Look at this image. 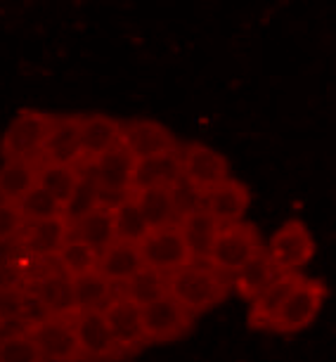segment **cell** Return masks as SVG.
Listing matches in <instances>:
<instances>
[{
  "instance_id": "6da1fadb",
  "label": "cell",
  "mask_w": 336,
  "mask_h": 362,
  "mask_svg": "<svg viewBox=\"0 0 336 362\" xmlns=\"http://www.w3.org/2000/svg\"><path fill=\"white\" fill-rule=\"evenodd\" d=\"M168 296H173L192 315H202L228 298L232 279L209 263H192L166 277Z\"/></svg>"
},
{
  "instance_id": "7a4b0ae2",
  "label": "cell",
  "mask_w": 336,
  "mask_h": 362,
  "mask_svg": "<svg viewBox=\"0 0 336 362\" xmlns=\"http://www.w3.org/2000/svg\"><path fill=\"white\" fill-rule=\"evenodd\" d=\"M57 116L38 112V109H22L0 138V156L3 161H40L45 142Z\"/></svg>"
},
{
  "instance_id": "3957f363",
  "label": "cell",
  "mask_w": 336,
  "mask_h": 362,
  "mask_svg": "<svg viewBox=\"0 0 336 362\" xmlns=\"http://www.w3.org/2000/svg\"><path fill=\"white\" fill-rule=\"evenodd\" d=\"M26 291L43 315L74 317L79 313L74 298V279L64 275L57 263H40L38 268H33Z\"/></svg>"
},
{
  "instance_id": "277c9868",
  "label": "cell",
  "mask_w": 336,
  "mask_h": 362,
  "mask_svg": "<svg viewBox=\"0 0 336 362\" xmlns=\"http://www.w3.org/2000/svg\"><path fill=\"white\" fill-rule=\"evenodd\" d=\"M260 249H263L260 235L251 223L242 221L235 225H221L207 263L223 275L235 277Z\"/></svg>"
},
{
  "instance_id": "5b68a950",
  "label": "cell",
  "mask_w": 336,
  "mask_h": 362,
  "mask_svg": "<svg viewBox=\"0 0 336 362\" xmlns=\"http://www.w3.org/2000/svg\"><path fill=\"white\" fill-rule=\"evenodd\" d=\"M24 329L31 334L38 344L40 353L47 362H83L86 355L81 351L79 334L74 317H52L40 315L24 325Z\"/></svg>"
},
{
  "instance_id": "8992f818",
  "label": "cell",
  "mask_w": 336,
  "mask_h": 362,
  "mask_svg": "<svg viewBox=\"0 0 336 362\" xmlns=\"http://www.w3.org/2000/svg\"><path fill=\"white\" fill-rule=\"evenodd\" d=\"M180 166L183 185L190 187L199 199L221 182L230 180L228 159L221 152H216L214 147H207L202 142H192V145L180 149Z\"/></svg>"
},
{
  "instance_id": "52a82bcc",
  "label": "cell",
  "mask_w": 336,
  "mask_h": 362,
  "mask_svg": "<svg viewBox=\"0 0 336 362\" xmlns=\"http://www.w3.org/2000/svg\"><path fill=\"white\" fill-rule=\"evenodd\" d=\"M138 247H140L145 268L161 272V275H166V277L173 275L178 270L187 268L192 263H197L178 225L149 230V235L142 239Z\"/></svg>"
},
{
  "instance_id": "ba28073f",
  "label": "cell",
  "mask_w": 336,
  "mask_h": 362,
  "mask_svg": "<svg viewBox=\"0 0 336 362\" xmlns=\"http://www.w3.org/2000/svg\"><path fill=\"white\" fill-rule=\"evenodd\" d=\"M135 161L133 154L126 147L119 145L105 156H100L98 161L88 163L91 168V177L98 185L102 194V204L114 206L116 202H121L123 197L133 194V177H135Z\"/></svg>"
},
{
  "instance_id": "9c48e42d",
  "label": "cell",
  "mask_w": 336,
  "mask_h": 362,
  "mask_svg": "<svg viewBox=\"0 0 336 362\" xmlns=\"http://www.w3.org/2000/svg\"><path fill=\"white\" fill-rule=\"evenodd\" d=\"M327 298V286L320 279H308L301 277V282L294 286L289 298L284 300V305L279 308L275 322H272V332L277 334H296L306 329L308 325H313V320L318 317Z\"/></svg>"
},
{
  "instance_id": "30bf717a",
  "label": "cell",
  "mask_w": 336,
  "mask_h": 362,
  "mask_svg": "<svg viewBox=\"0 0 336 362\" xmlns=\"http://www.w3.org/2000/svg\"><path fill=\"white\" fill-rule=\"evenodd\" d=\"M71 237V223L66 216L52 218V221L26 223L22 235L17 237L15 249L31 263H54V258Z\"/></svg>"
},
{
  "instance_id": "8fae6325",
  "label": "cell",
  "mask_w": 336,
  "mask_h": 362,
  "mask_svg": "<svg viewBox=\"0 0 336 362\" xmlns=\"http://www.w3.org/2000/svg\"><path fill=\"white\" fill-rule=\"evenodd\" d=\"M142 325H145L147 344H166L185 337L195 325V315L166 293L163 298L142 305Z\"/></svg>"
},
{
  "instance_id": "7c38bea8",
  "label": "cell",
  "mask_w": 336,
  "mask_h": 362,
  "mask_svg": "<svg viewBox=\"0 0 336 362\" xmlns=\"http://www.w3.org/2000/svg\"><path fill=\"white\" fill-rule=\"evenodd\" d=\"M267 254L279 272H299L315 256V239L301 221H286L267 244Z\"/></svg>"
},
{
  "instance_id": "4fadbf2b",
  "label": "cell",
  "mask_w": 336,
  "mask_h": 362,
  "mask_svg": "<svg viewBox=\"0 0 336 362\" xmlns=\"http://www.w3.org/2000/svg\"><path fill=\"white\" fill-rule=\"evenodd\" d=\"M121 145L133 154L135 161L180 152L175 135L170 133L166 126H161L159 121H149V119L123 121Z\"/></svg>"
},
{
  "instance_id": "5bb4252c",
  "label": "cell",
  "mask_w": 336,
  "mask_h": 362,
  "mask_svg": "<svg viewBox=\"0 0 336 362\" xmlns=\"http://www.w3.org/2000/svg\"><path fill=\"white\" fill-rule=\"evenodd\" d=\"M102 313H105L107 325L112 329V337L116 346H119L121 355L138 353L147 344L145 325H142V305H138L135 300L116 293L112 303Z\"/></svg>"
},
{
  "instance_id": "9a60e30c",
  "label": "cell",
  "mask_w": 336,
  "mask_h": 362,
  "mask_svg": "<svg viewBox=\"0 0 336 362\" xmlns=\"http://www.w3.org/2000/svg\"><path fill=\"white\" fill-rule=\"evenodd\" d=\"M79 344L86 360H116L121 358V351L112 337V329L107 325V317L102 310H79L74 315Z\"/></svg>"
},
{
  "instance_id": "2e32d148",
  "label": "cell",
  "mask_w": 336,
  "mask_h": 362,
  "mask_svg": "<svg viewBox=\"0 0 336 362\" xmlns=\"http://www.w3.org/2000/svg\"><path fill=\"white\" fill-rule=\"evenodd\" d=\"M81 126H83V116H57L50 131V138L45 142L43 159L40 161L81 166V163H83Z\"/></svg>"
},
{
  "instance_id": "e0dca14e",
  "label": "cell",
  "mask_w": 336,
  "mask_h": 362,
  "mask_svg": "<svg viewBox=\"0 0 336 362\" xmlns=\"http://www.w3.org/2000/svg\"><path fill=\"white\" fill-rule=\"evenodd\" d=\"M133 199L145 216L149 230L170 228L178 225L180 216L185 214V206L180 202V185L178 187H149V189H135Z\"/></svg>"
},
{
  "instance_id": "ac0fdd59",
  "label": "cell",
  "mask_w": 336,
  "mask_h": 362,
  "mask_svg": "<svg viewBox=\"0 0 336 362\" xmlns=\"http://www.w3.org/2000/svg\"><path fill=\"white\" fill-rule=\"evenodd\" d=\"M249 202H251L249 189L239 180H235V177L221 182L218 187H214L211 192L202 197V206L221 225L242 223L246 209H249Z\"/></svg>"
},
{
  "instance_id": "d6986e66",
  "label": "cell",
  "mask_w": 336,
  "mask_h": 362,
  "mask_svg": "<svg viewBox=\"0 0 336 362\" xmlns=\"http://www.w3.org/2000/svg\"><path fill=\"white\" fill-rule=\"evenodd\" d=\"M178 228H180L185 242H187L192 256H195V261L207 263L209 256H211V249H214V244H216L221 223H218L216 218L202 206V199H199V204L195 209L185 211V214L180 216Z\"/></svg>"
},
{
  "instance_id": "ffe728a7",
  "label": "cell",
  "mask_w": 336,
  "mask_h": 362,
  "mask_svg": "<svg viewBox=\"0 0 336 362\" xmlns=\"http://www.w3.org/2000/svg\"><path fill=\"white\" fill-rule=\"evenodd\" d=\"M121 121L107 114H88L81 126V142H83V166L98 161L100 156L112 152L121 145Z\"/></svg>"
},
{
  "instance_id": "44dd1931",
  "label": "cell",
  "mask_w": 336,
  "mask_h": 362,
  "mask_svg": "<svg viewBox=\"0 0 336 362\" xmlns=\"http://www.w3.org/2000/svg\"><path fill=\"white\" fill-rule=\"evenodd\" d=\"M299 282H301L299 272H282L256 300H251L249 325L253 329H272V322H275L279 308L284 305V300L289 298V293Z\"/></svg>"
},
{
  "instance_id": "7402d4cb",
  "label": "cell",
  "mask_w": 336,
  "mask_h": 362,
  "mask_svg": "<svg viewBox=\"0 0 336 362\" xmlns=\"http://www.w3.org/2000/svg\"><path fill=\"white\" fill-rule=\"evenodd\" d=\"M142 270H145V263H142V254H140L138 244L119 242V239H116L114 244H109L100 254L98 272L105 275L114 286H123L128 279H133Z\"/></svg>"
},
{
  "instance_id": "603a6c76",
  "label": "cell",
  "mask_w": 336,
  "mask_h": 362,
  "mask_svg": "<svg viewBox=\"0 0 336 362\" xmlns=\"http://www.w3.org/2000/svg\"><path fill=\"white\" fill-rule=\"evenodd\" d=\"M279 275H282V272H279L277 265L272 263L267 249H260L258 254L253 256L235 277H232V289H235L244 300L251 303V300H256Z\"/></svg>"
},
{
  "instance_id": "cb8c5ba5",
  "label": "cell",
  "mask_w": 336,
  "mask_h": 362,
  "mask_svg": "<svg viewBox=\"0 0 336 362\" xmlns=\"http://www.w3.org/2000/svg\"><path fill=\"white\" fill-rule=\"evenodd\" d=\"M183 185V166H180V152L152 156L135 163V177H133V192L135 189H149V187H178Z\"/></svg>"
},
{
  "instance_id": "d4e9b609",
  "label": "cell",
  "mask_w": 336,
  "mask_h": 362,
  "mask_svg": "<svg viewBox=\"0 0 336 362\" xmlns=\"http://www.w3.org/2000/svg\"><path fill=\"white\" fill-rule=\"evenodd\" d=\"M71 237L91 244L93 249H98L102 254L109 244L116 242L114 209L109 204H100L93 211H88L86 216H81L79 221L71 223Z\"/></svg>"
},
{
  "instance_id": "484cf974",
  "label": "cell",
  "mask_w": 336,
  "mask_h": 362,
  "mask_svg": "<svg viewBox=\"0 0 336 362\" xmlns=\"http://www.w3.org/2000/svg\"><path fill=\"white\" fill-rule=\"evenodd\" d=\"M40 161H3L0 166V202L17 204L38 185Z\"/></svg>"
},
{
  "instance_id": "4316f807",
  "label": "cell",
  "mask_w": 336,
  "mask_h": 362,
  "mask_svg": "<svg viewBox=\"0 0 336 362\" xmlns=\"http://www.w3.org/2000/svg\"><path fill=\"white\" fill-rule=\"evenodd\" d=\"M83 180V166H66V163H45L40 161V173H38V185L47 189L62 206L71 204L74 194Z\"/></svg>"
},
{
  "instance_id": "83f0119b",
  "label": "cell",
  "mask_w": 336,
  "mask_h": 362,
  "mask_svg": "<svg viewBox=\"0 0 336 362\" xmlns=\"http://www.w3.org/2000/svg\"><path fill=\"white\" fill-rule=\"evenodd\" d=\"M116 293V286L98 270L74 279V298L79 310H105Z\"/></svg>"
},
{
  "instance_id": "f1b7e54d",
  "label": "cell",
  "mask_w": 336,
  "mask_h": 362,
  "mask_svg": "<svg viewBox=\"0 0 336 362\" xmlns=\"http://www.w3.org/2000/svg\"><path fill=\"white\" fill-rule=\"evenodd\" d=\"M54 263H57V268L64 272V275L76 279V277L88 275V272L98 270L100 251L93 249L91 244L81 242V239H76V237H69L64 247H62V251L57 254V258H54Z\"/></svg>"
},
{
  "instance_id": "f546056e",
  "label": "cell",
  "mask_w": 336,
  "mask_h": 362,
  "mask_svg": "<svg viewBox=\"0 0 336 362\" xmlns=\"http://www.w3.org/2000/svg\"><path fill=\"white\" fill-rule=\"evenodd\" d=\"M112 209H114V230L119 242L140 244L149 235V225L145 221V216H142L138 202L133 199V194L123 197Z\"/></svg>"
},
{
  "instance_id": "4dcf8cb0",
  "label": "cell",
  "mask_w": 336,
  "mask_h": 362,
  "mask_svg": "<svg viewBox=\"0 0 336 362\" xmlns=\"http://www.w3.org/2000/svg\"><path fill=\"white\" fill-rule=\"evenodd\" d=\"M0 362H47L38 344L24 327L0 334Z\"/></svg>"
},
{
  "instance_id": "1f68e13d",
  "label": "cell",
  "mask_w": 336,
  "mask_h": 362,
  "mask_svg": "<svg viewBox=\"0 0 336 362\" xmlns=\"http://www.w3.org/2000/svg\"><path fill=\"white\" fill-rule=\"evenodd\" d=\"M116 291H119L121 296L135 300L138 305H147V303H152V300H156V298L166 296L168 282H166V275L145 268L142 272H138L133 279H128L123 286H116Z\"/></svg>"
},
{
  "instance_id": "d6a6232c",
  "label": "cell",
  "mask_w": 336,
  "mask_h": 362,
  "mask_svg": "<svg viewBox=\"0 0 336 362\" xmlns=\"http://www.w3.org/2000/svg\"><path fill=\"white\" fill-rule=\"evenodd\" d=\"M31 308H36V303L31 300L26 289L0 286V317L5 320V325H10V322H19L22 327L29 325L31 320H36V315H31ZM40 315H43V313H40Z\"/></svg>"
},
{
  "instance_id": "836d02e7",
  "label": "cell",
  "mask_w": 336,
  "mask_h": 362,
  "mask_svg": "<svg viewBox=\"0 0 336 362\" xmlns=\"http://www.w3.org/2000/svg\"><path fill=\"white\" fill-rule=\"evenodd\" d=\"M19 211H22L26 223H38V221H52V218H62L66 216L64 206L54 199V197L43 189L40 185H36L29 194L19 202Z\"/></svg>"
},
{
  "instance_id": "e575fe53",
  "label": "cell",
  "mask_w": 336,
  "mask_h": 362,
  "mask_svg": "<svg viewBox=\"0 0 336 362\" xmlns=\"http://www.w3.org/2000/svg\"><path fill=\"white\" fill-rule=\"evenodd\" d=\"M31 263L15 249V254H5L0 251V286H17V289H26L31 277Z\"/></svg>"
},
{
  "instance_id": "d590c367",
  "label": "cell",
  "mask_w": 336,
  "mask_h": 362,
  "mask_svg": "<svg viewBox=\"0 0 336 362\" xmlns=\"http://www.w3.org/2000/svg\"><path fill=\"white\" fill-rule=\"evenodd\" d=\"M24 225H26V221H24V216L17 204L0 202V251L17 242V237L22 235Z\"/></svg>"
},
{
  "instance_id": "8d00e7d4",
  "label": "cell",
  "mask_w": 336,
  "mask_h": 362,
  "mask_svg": "<svg viewBox=\"0 0 336 362\" xmlns=\"http://www.w3.org/2000/svg\"><path fill=\"white\" fill-rule=\"evenodd\" d=\"M5 327H8V325H5V320H3V317H0V334H3V332H5Z\"/></svg>"
}]
</instances>
